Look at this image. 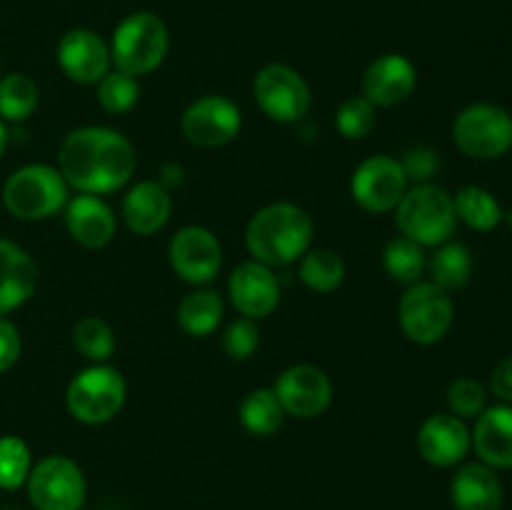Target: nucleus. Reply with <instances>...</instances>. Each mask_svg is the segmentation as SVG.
<instances>
[{
  "label": "nucleus",
  "mask_w": 512,
  "mask_h": 510,
  "mask_svg": "<svg viewBox=\"0 0 512 510\" xmlns=\"http://www.w3.org/2000/svg\"><path fill=\"white\" fill-rule=\"evenodd\" d=\"M138 168L135 145L123 133L88 125L65 135L58 153V170L65 183L80 193L105 195L120 190Z\"/></svg>",
  "instance_id": "1"
},
{
  "label": "nucleus",
  "mask_w": 512,
  "mask_h": 510,
  "mask_svg": "<svg viewBox=\"0 0 512 510\" xmlns=\"http://www.w3.org/2000/svg\"><path fill=\"white\" fill-rule=\"evenodd\" d=\"M315 225L308 210L295 203H270L250 218L245 245L253 260L278 268L303 258L313 243Z\"/></svg>",
  "instance_id": "2"
},
{
  "label": "nucleus",
  "mask_w": 512,
  "mask_h": 510,
  "mask_svg": "<svg viewBox=\"0 0 512 510\" xmlns=\"http://www.w3.org/2000/svg\"><path fill=\"white\" fill-rule=\"evenodd\" d=\"M395 223L400 233L423 248H438L448 243L458 228L453 195L435 183H420L405 190L395 208Z\"/></svg>",
  "instance_id": "3"
},
{
  "label": "nucleus",
  "mask_w": 512,
  "mask_h": 510,
  "mask_svg": "<svg viewBox=\"0 0 512 510\" xmlns=\"http://www.w3.org/2000/svg\"><path fill=\"white\" fill-rule=\"evenodd\" d=\"M170 35L163 18L155 13H133L123 18L110 40V60L115 70L140 78L160 68L168 55Z\"/></svg>",
  "instance_id": "4"
},
{
  "label": "nucleus",
  "mask_w": 512,
  "mask_h": 510,
  "mask_svg": "<svg viewBox=\"0 0 512 510\" xmlns=\"http://www.w3.org/2000/svg\"><path fill=\"white\" fill-rule=\"evenodd\" d=\"M68 183L53 165L33 163L15 170L3 185V205L18 220H45L65 208Z\"/></svg>",
  "instance_id": "5"
},
{
  "label": "nucleus",
  "mask_w": 512,
  "mask_h": 510,
  "mask_svg": "<svg viewBox=\"0 0 512 510\" xmlns=\"http://www.w3.org/2000/svg\"><path fill=\"white\" fill-rule=\"evenodd\" d=\"M125 393L128 388L118 368L93 363L70 380L65 390V405L78 423L103 425L123 410Z\"/></svg>",
  "instance_id": "6"
},
{
  "label": "nucleus",
  "mask_w": 512,
  "mask_h": 510,
  "mask_svg": "<svg viewBox=\"0 0 512 510\" xmlns=\"http://www.w3.org/2000/svg\"><path fill=\"white\" fill-rule=\"evenodd\" d=\"M398 320L405 338L418 345H435L450 333L455 320V305L448 290L435 283L408 285L398 305Z\"/></svg>",
  "instance_id": "7"
},
{
  "label": "nucleus",
  "mask_w": 512,
  "mask_h": 510,
  "mask_svg": "<svg viewBox=\"0 0 512 510\" xmlns=\"http://www.w3.org/2000/svg\"><path fill=\"white\" fill-rule=\"evenodd\" d=\"M453 140L468 158H503L512 150V115L495 103L468 105L455 115Z\"/></svg>",
  "instance_id": "8"
},
{
  "label": "nucleus",
  "mask_w": 512,
  "mask_h": 510,
  "mask_svg": "<svg viewBox=\"0 0 512 510\" xmlns=\"http://www.w3.org/2000/svg\"><path fill=\"white\" fill-rule=\"evenodd\" d=\"M253 95L258 108L275 123H300L310 113L313 95L303 75L285 63H270L255 75Z\"/></svg>",
  "instance_id": "9"
},
{
  "label": "nucleus",
  "mask_w": 512,
  "mask_h": 510,
  "mask_svg": "<svg viewBox=\"0 0 512 510\" xmlns=\"http://www.w3.org/2000/svg\"><path fill=\"white\" fill-rule=\"evenodd\" d=\"M25 485L38 510H80L85 500L83 470L65 455H48L35 463Z\"/></svg>",
  "instance_id": "10"
},
{
  "label": "nucleus",
  "mask_w": 512,
  "mask_h": 510,
  "mask_svg": "<svg viewBox=\"0 0 512 510\" xmlns=\"http://www.w3.org/2000/svg\"><path fill=\"white\" fill-rule=\"evenodd\" d=\"M408 185V175H405L398 158L370 155L353 170L350 195L368 213H390V210L398 208Z\"/></svg>",
  "instance_id": "11"
},
{
  "label": "nucleus",
  "mask_w": 512,
  "mask_h": 510,
  "mask_svg": "<svg viewBox=\"0 0 512 510\" xmlns=\"http://www.w3.org/2000/svg\"><path fill=\"white\" fill-rule=\"evenodd\" d=\"M243 128L240 108L225 95H203L185 108L180 130L198 148H223L233 143Z\"/></svg>",
  "instance_id": "12"
},
{
  "label": "nucleus",
  "mask_w": 512,
  "mask_h": 510,
  "mask_svg": "<svg viewBox=\"0 0 512 510\" xmlns=\"http://www.w3.org/2000/svg\"><path fill=\"white\" fill-rule=\"evenodd\" d=\"M168 260L175 275L193 285L215 280L223 265V248L213 230L203 225H185L170 238Z\"/></svg>",
  "instance_id": "13"
},
{
  "label": "nucleus",
  "mask_w": 512,
  "mask_h": 510,
  "mask_svg": "<svg viewBox=\"0 0 512 510\" xmlns=\"http://www.w3.org/2000/svg\"><path fill=\"white\" fill-rule=\"evenodd\" d=\"M273 393L278 395L285 415L310 420L328 410L330 400H333V383L325 375V370L308 363H298L278 375Z\"/></svg>",
  "instance_id": "14"
},
{
  "label": "nucleus",
  "mask_w": 512,
  "mask_h": 510,
  "mask_svg": "<svg viewBox=\"0 0 512 510\" xmlns=\"http://www.w3.org/2000/svg\"><path fill=\"white\" fill-rule=\"evenodd\" d=\"M228 295L243 318L263 320L278 308L280 280L268 265L258 260H245L230 273Z\"/></svg>",
  "instance_id": "15"
},
{
  "label": "nucleus",
  "mask_w": 512,
  "mask_h": 510,
  "mask_svg": "<svg viewBox=\"0 0 512 510\" xmlns=\"http://www.w3.org/2000/svg\"><path fill=\"white\" fill-rule=\"evenodd\" d=\"M58 65L70 80L95 85L110 73V45L88 28H73L60 38Z\"/></svg>",
  "instance_id": "16"
},
{
  "label": "nucleus",
  "mask_w": 512,
  "mask_h": 510,
  "mask_svg": "<svg viewBox=\"0 0 512 510\" xmlns=\"http://www.w3.org/2000/svg\"><path fill=\"white\" fill-rule=\"evenodd\" d=\"M418 70L405 55L385 53L368 65L363 75V95L375 108H395L413 95Z\"/></svg>",
  "instance_id": "17"
},
{
  "label": "nucleus",
  "mask_w": 512,
  "mask_h": 510,
  "mask_svg": "<svg viewBox=\"0 0 512 510\" xmlns=\"http://www.w3.org/2000/svg\"><path fill=\"white\" fill-rule=\"evenodd\" d=\"M473 445V435L463 418L453 413H435L420 425L418 450L423 460L435 468H450L463 463Z\"/></svg>",
  "instance_id": "18"
},
{
  "label": "nucleus",
  "mask_w": 512,
  "mask_h": 510,
  "mask_svg": "<svg viewBox=\"0 0 512 510\" xmlns=\"http://www.w3.org/2000/svg\"><path fill=\"white\" fill-rule=\"evenodd\" d=\"M65 228L75 243L98 250L115 238L118 220L100 195L80 193L65 203Z\"/></svg>",
  "instance_id": "19"
},
{
  "label": "nucleus",
  "mask_w": 512,
  "mask_h": 510,
  "mask_svg": "<svg viewBox=\"0 0 512 510\" xmlns=\"http://www.w3.org/2000/svg\"><path fill=\"white\" fill-rule=\"evenodd\" d=\"M125 225L138 235H155L168 225L173 213V195L160 180H140L123 198Z\"/></svg>",
  "instance_id": "20"
},
{
  "label": "nucleus",
  "mask_w": 512,
  "mask_h": 510,
  "mask_svg": "<svg viewBox=\"0 0 512 510\" xmlns=\"http://www.w3.org/2000/svg\"><path fill=\"white\" fill-rule=\"evenodd\" d=\"M38 263L28 250L8 238H0V315L18 310L38 288Z\"/></svg>",
  "instance_id": "21"
},
{
  "label": "nucleus",
  "mask_w": 512,
  "mask_h": 510,
  "mask_svg": "<svg viewBox=\"0 0 512 510\" xmlns=\"http://www.w3.org/2000/svg\"><path fill=\"white\" fill-rule=\"evenodd\" d=\"M473 448L480 463L490 468H512V405L500 403L478 415Z\"/></svg>",
  "instance_id": "22"
},
{
  "label": "nucleus",
  "mask_w": 512,
  "mask_h": 510,
  "mask_svg": "<svg viewBox=\"0 0 512 510\" xmlns=\"http://www.w3.org/2000/svg\"><path fill=\"white\" fill-rule=\"evenodd\" d=\"M455 510H500L503 485L495 470L485 463H465L450 483Z\"/></svg>",
  "instance_id": "23"
},
{
  "label": "nucleus",
  "mask_w": 512,
  "mask_h": 510,
  "mask_svg": "<svg viewBox=\"0 0 512 510\" xmlns=\"http://www.w3.org/2000/svg\"><path fill=\"white\" fill-rule=\"evenodd\" d=\"M225 303L215 290H195L178 305V325L193 338H208L223 323Z\"/></svg>",
  "instance_id": "24"
},
{
  "label": "nucleus",
  "mask_w": 512,
  "mask_h": 510,
  "mask_svg": "<svg viewBox=\"0 0 512 510\" xmlns=\"http://www.w3.org/2000/svg\"><path fill=\"white\" fill-rule=\"evenodd\" d=\"M455 215L463 220L468 228L478 230V233H490L503 223V208H500L498 198L490 190L480 188V185H465L455 193L453 198Z\"/></svg>",
  "instance_id": "25"
},
{
  "label": "nucleus",
  "mask_w": 512,
  "mask_h": 510,
  "mask_svg": "<svg viewBox=\"0 0 512 510\" xmlns=\"http://www.w3.org/2000/svg\"><path fill=\"white\" fill-rule=\"evenodd\" d=\"M428 270L430 283L453 293V290L468 285L470 275H473V255H470V250L463 243L448 240V243L438 245L435 255L428 260Z\"/></svg>",
  "instance_id": "26"
},
{
  "label": "nucleus",
  "mask_w": 512,
  "mask_h": 510,
  "mask_svg": "<svg viewBox=\"0 0 512 510\" xmlns=\"http://www.w3.org/2000/svg\"><path fill=\"white\" fill-rule=\"evenodd\" d=\"M285 420V410L280 405L278 395L273 393V388H255L240 403V425L248 430L250 435H265L278 433L280 425Z\"/></svg>",
  "instance_id": "27"
},
{
  "label": "nucleus",
  "mask_w": 512,
  "mask_h": 510,
  "mask_svg": "<svg viewBox=\"0 0 512 510\" xmlns=\"http://www.w3.org/2000/svg\"><path fill=\"white\" fill-rule=\"evenodd\" d=\"M298 275L305 288L315 293H333L345 280V260L330 248H310L300 258Z\"/></svg>",
  "instance_id": "28"
},
{
  "label": "nucleus",
  "mask_w": 512,
  "mask_h": 510,
  "mask_svg": "<svg viewBox=\"0 0 512 510\" xmlns=\"http://www.w3.org/2000/svg\"><path fill=\"white\" fill-rule=\"evenodd\" d=\"M40 90L35 80L25 73H10L0 78V120L23 123L35 113Z\"/></svg>",
  "instance_id": "29"
},
{
  "label": "nucleus",
  "mask_w": 512,
  "mask_h": 510,
  "mask_svg": "<svg viewBox=\"0 0 512 510\" xmlns=\"http://www.w3.org/2000/svg\"><path fill=\"white\" fill-rule=\"evenodd\" d=\"M383 268L395 283L413 285L423 278L425 268H428V260H425L423 245L413 243L405 235L388 240L383 250Z\"/></svg>",
  "instance_id": "30"
},
{
  "label": "nucleus",
  "mask_w": 512,
  "mask_h": 510,
  "mask_svg": "<svg viewBox=\"0 0 512 510\" xmlns=\"http://www.w3.org/2000/svg\"><path fill=\"white\" fill-rule=\"evenodd\" d=\"M73 345L90 363H105L115 353V333L98 315H85L73 328Z\"/></svg>",
  "instance_id": "31"
},
{
  "label": "nucleus",
  "mask_w": 512,
  "mask_h": 510,
  "mask_svg": "<svg viewBox=\"0 0 512 510\" xmlns=\"http://www.w3.org/2000/svg\"><path fill=\"white\" fill-rule=\"evenodd\" d=\"M140 83L123 70H110L98 83V103L105 113L125 115L138 105Z\"/></svg>",
  "instance_id": "32"
},
{
  "label": "nucleus",
  "mask_w": 512,
  "mask_h": 510,
  "mask_svg": "<svg viewBox=\"0 0 512 510\" xmlns=\"http://www.w3.org/2000/svg\"><path fill=\"white\" fill-rule=\"evenodd\" d=\"M33 470L30 448L18 435H3L0 438V488L18 490L28 483V475Z\"/></svg>",
  "instance_id": "33"
},
{
  "label": "nucleus",
  "mask_w": 512,
  "mask_h": 510,
  "mask_svg": "<svg viewBox=\"0 0 512 510\" xmlns=\"http://www.w3.org/2000/svg\"><path fill=\"white\" fill-rule=\"evenodd\" d=\"M335 125H338L340 135L348 140L368 138L378 125L375 105L365 95H350L340 103L338 113H335Z\"/></svg>",
  "instance_id": "34"
},
{
  "label": "nucleus",
  "mask_w": 512,
  "mask_h": 510,
  "mask_svg": "<svg viewBox=\"0 0 512 510\" xmlns=\"http://www.w3.org/2000/svg\"><path fill=\"white\" fill-rule=\"evenodd\" d=\"M445 400H448L450 413L458 415V418H478L485 410V403H488V393H485V385L475 378H455L453 383L448 385V393H445Z\"/></svg>",
  "instance_id": "35"
},
{
  "label": "nucleus",
  "mask_w": 512,
  "mask_h": 510,
  "mask_svg": "<svg viewBox=\"0 0 512 510\" xmlns=\"http://www.w3.org/2000/svg\"><path fill=\"white\" fill-rule=\"evenodd\" d=\"M260 345V330L255 320L238 318L228 325L223 335V350L228 358L233 360H248L250 355L258 350Z\"/></svg>",
  "instance_id": "36"
},
{
  "label": "nucleus",
  "mask_w": 512,
  "mask_h": 510,
  "mask_svg": "<svg viewBox=\"0 0 512 510\" xmlns=\"http://www.w3.org/2000/svg\"><path fill=\"white\" fill-rule=\"evenodd\" d=\"M400 165H403L405 175H408V183H430L435 178V173L440 170V155L430 145L418 143L405 150V155L400 158Z\"/></svg>",
  "instance_id": "37"
},
{
  "label": "nucleus",
  "mask_w": 512,
  "mask_h": 510,
  "mask_svg": "<svg viewBox=\"0 0 512 510\" xmlns=\"http://www.w3.org/2000/svg\"><path fill=\"white\" fill-rule=\"evenodd\" d=\"M20 350H23V343H20L18 328L0 315V373H5V370L18 363Z\"/></svg>",
  "instance_id": "38"
},
{
  "label": "nucleus",
  "mask_w": 512,
  "mask_h": 510,
  "mask_svg": "<svg viewBox=\"0 0 512 510\" xmlns=\"http://www.w3.org/2000/svg\"><path fill=\"white\" fill-rule=\"evenodd\" d=\"M490 393L500 400V403L512 405V355L500 360L490 373Z\"/></svg>",
  "instance_id": "39"
},
{
  "label": "nucleus",
  "mask_w": 512,
  "mask_h": 510,
  "mask_svg": "<svg viewBox=\"0 0 512 510\" xmlns=\"http://www.w3.org/2000/svg\"><path fill=\"white\" fill-rule=\"evenodd\" d=\"M160 183H163L168 190L173 188V185H183V168L175 163L163 165V170H160Z\"/></svg>",
  "instance_id": "40"
},
{
  "label": "nucleus",
  "mask_w": 512,
  "mask_h": 510,
  "mask_svg": "<svg viewBox=\"0 0 512 510\" xmlns=\"http://www.w3.org/2000/svg\"><path fill=\"white\" fill-rule=\"evenodd\" d=\"M5 145H8V130H5V123L0 120V158L5 153Z\"/></svg>",
  "instance_id": "41"
},
{
  "label": "nucleus",
  "mask_w": 512,
  "mask_h": 510,
  "mask_svg": "<svg viewBox=\"0 0 512 510\" xmlns=\"http://www.w3.org/2000/svg\"><path fill=\"white\" fill-rule=\"evenodd\" d=\"M503 220L510 225V230H512V208L508 210V213H503Z\"/></svg>",
  "instance_id": "42"
}]
</instances>
